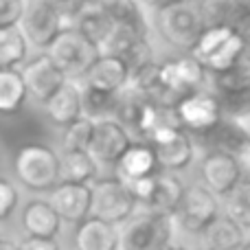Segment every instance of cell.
Masks as SVG:
<instances>
[{
  "label": "cell",
  "instance_id": "obj_1",
  "mask_svg": "<svg viewBox=\"0 0 250 250\" xmlns=\"http://www.w3.org/2000/svg\"><path fill=\"white\" fill-rule=\"evenodd\" d=\"M158 31L171 46L193 51L198 40L208 29V18L202 0H180L156 13Z\"/></svg>",
  "mask_w": 250,
  "mask_h": 250
},
{
  "label": "cell",
  "instance_id": "obj_2",
  "mask_svg": "<svg viewBox=\"0 0 250 250\" xmlns=\"http://www.w3.org/2000/svg\"><path fill=\"white\" fill-rule=\"evenodd\" d=\"M195 57L207 66L211 75L224 73L246 55V42L242 33L230 24H208V29L198 40L193 51Z\"/></svg>",
  "mask_w": 250,
  "mask_h": 250
},
{
  "label": "cell",
  "instance_id": "obj_3",
  "mask_svg": "<svg viewBox=\"0 0 250 250\" xmlns=\"http://www.w3.org/2000/svg\"><path fill=\"white\" fill-rule=\"evenodd\" d=\"M16 176L31 191H51L62 182V156L46 145H24L13 160Z\"/></svg>",
  "mask_w": 250,
  "mask_h": 250
},
{
  "label": "cell",
  "instance_id": "obj_4",
  "mask_svg": "<svg viewBox=\"0 0 250 250\" xmlns=\"http://www.w3.org/2000/svg\"><path fill=\"white\" fill-rule=\"evenodd\" d=\"M173 237V215L145 213L132 215L121 229V250H167Z\"/></svg>",
  "mask_w": 250,
  "mask_h": 250
},
{
  "label": "cell",
  "instance_id": "obj_5",
  "mask_svg": "<svg viewBox=\"0 0 250 250\" xmlns=\"http://www.w3.org/2000/svg\"><path fill=\"white\" fill-rule=\"evenodd\" d=\"M46 51L70 79L83 77L88 68L95 64V60L101 55V48L73 24L66 26Z\"/></svg>",
  "mask_w": 250,
  "mask_h": 250
},
{
  "label": "cell",
  "instance_id": "obj_6",
  "mask_svg": "<svg viewBox=\"0 0 250 250\" xmlns=\"http://www.w3.org/2000/svg\"><path fill=\"white\" fill-rule=\"evenodd\" d=\"M182 127L185 125L176 114L149 134L151 147L156 149L158 163L165 171H182L193 163V143Z\"/></svg>",
  "mask_w": 250,
  "mask_h": 250
},
{
  "label": "cell",
  "instance_id": "obj_7",
  "mask_svg": "<svg viewBox=\"0 0 250 250\" xmlns=\"http://www.w3.org/2000/svg\"><path fill=\"white\" fill-rule=\"evenodd\" d=\"M95 189V202H92V215L101 217L112 224H125L134 215L138 200L132 195L127 185L121 178H105L92 185Z\"/></svg>",
  "mask_w": 250,
  "mask_h": 250
},
{
  "label": "cell",
  "instance_id": "obj_8",
  "mask_svg": "<svg viewBox=\"0 0 250 250\" xmlns=\"http://www.w3.org/2000/svg\"><path fill=\"white\" fill-rule=\"evenodd\" d=\"M244 165L239 163L237 154L229 149H217L204 156L200 173L202 180L217 198H226L239 182L244 180Z\"/></svg>",
  "mask_w": 250,
  "mask_h": 250
},
{
  "label": "cell",
  "instance_id": "obj_9",
  "mask_svg": "<svg viewBox=\"0 0 250 250\" xmlns=\"http://www.w3.org/2000/svg\"><path fill=\"white\" fill-rule=\"evenodd\" d=\"M220 215V204H217V195L204 187H189L185 191L182 204L178 208V222L185 226L189 233L202 235L213 222Z\"/></svg>",
  "mask_w": 250,
  "mask_h": 250
},
{
  "label": "cell",
  "instance_id": "obj_10",
  "mask_svg": "<svg viewBox=\"0 0 250 250\" xmlns=\"http://www.w3.org/2000/svg\"><path fill=\"white\" fill-rule=\"evenodd\" d=\"M66 24L68 20L57 9H53L44 0H33L29 2L26 16L20 26L35 48H48L57 40V35L66 29Z\"/></svg>",
  "mask_w": 250,
  "mask_h": 250
},
{
  "label": "cell",
  "instance_id": "obj_11",
  "mask_svg": "<svg viewBox=\"0 0 250 250\" xmlns=\"http://www.w3.org/2000/svg\"><path fill=\"white\" fill-rule=\"evenodd\" d=\"M129 145H132V138L127 134V127L117 117L97 119L95 138L90 143V154L97 158V163L105 165V167L110 165L117 167L123 154L129 149Z\"/></svg>",
  "mask_w": 250,
  "mask_h": 250
},
{
  "label": "cell",
  "instance_id": "obj_12",
  "mask_svg": "<svg viewBox=\"0 0 250 250\" xmlns=\"http://www.w3.org/2000/svg\"><path fill=\"white\" fill-rule=\"evenodd\" d=\"M176 112L180 123L187 129L198 134H207L211 129H215L222 119L220 101L213 95H208V92H198V90L182 97L180 104L176 105Z\"/></svg>",
  "mask_w": 250,
  "mask_h": 250
},
{
  "label": "cell",
  "instance_id": "obj_13",
  "mask_svg": "<svg viewBox=\"0 0 250 250\" xmlns=\"http://www.w3.org/2000/svg\"><path fill=\"white\" fill-rule=\"evenodd\" d=\"M22 73H24L29 92L38 101H42V104H46V101L70 79L68 75L55 64V60H53L48 53L33 57V60L22 68Z\"/></svg>",
  "mask_w": 250,
  "mask_h": 250
},
{
  "label": "cell",
  "instance_id": "obj_14",
  "mask_svg": "<svg viewBox=\"0 0 250 250\" xmlns=\"http://www.w3.org/2000/svg\"><path fill=\"white\" fill-rule=\"evenodd\" d=\"M83 79H86V86L119 95L132 82V68L123 57L112 55V53H101L95 64L88 68V73L83 75Z\"/></svg>",
  "mask_w": 250,
  "mask_h": 250
},
{
  "label": "cell",
  "instance_id": "obj_15",
  "mask_svg": "<svg viewBox=\"0 0 250 250\" xmlns=\"http://www.w3.org/2000/svg\"><path fill=\"white\" fill-rule=\"evenodd\" d=\"M53 207L60 211L64 222L82 224L92 215L95 189L92 185H77V182H60L51 193Z\"/></svg>",
  "mask_w": 250,
  "mask_h": 250
},
{
  "label": "cell",
  "instance_id": "obj_16",
  "mask_svg": "<svg viewBox=\"0 0 250 250\" xmlns=\"http://www.w3.org/2000/svg\"><path fill=\"white\" fill-rule=\"evenodd\" d=\"M101 53H112V55L123 57L132 70L154 62L149 35H143L138 31L127 29V26H119V24L114 29V33L108 38V42L101 46Z\"/></svg>",
  "mask_w": 250,
  "mask_h": 250
},
{
  "label": "cell",
  "instance_id": "obj_17",
  "mask_svg": "<svg viewBox=\"0 0 250 250\" xmlns=\"http://www.w3.org/2000/svg\"><path fill=\"white\" fill-rule=\"evenodd\" d=\"M70 24L77 26V29L82 31L88 40H92L99 48L108 42V38L114 33V29H117V22H114V18L110 16V11L105 9L104 0H86Z\"/></svg>",
  "mask_w": 250,
  "mask_h": 250
},
{
  "label": "cell",
  "instance_id": "obj_18",
  "mask_svg": "<svg viewBox=\"0 0 250 250\" xmlns=\"http://www.w3.org/2000/svg\"><path fill=\"white\" fill-rule=\"evenodd\" d=\"M46 114L55 125L68 127L86 114L83 110V88L75 79H68L51 99L46 101Z\"/></svg>",
  "mask_w": 250,
  "mask_h": 250
},
{
  "label": "cell",
  "instance_id": "obj_19",
  "mask_svg": "<svg viewBox=\"0 0 250 250\" xmlns=\"http://www.w3.org/2000/svg\"><path fill=\"white\" fill-rule=\"evenodd\" d=\"M77 250H121V230L117 224L105 222L101 217L90 215L79 224L75 233Z\"/></svg>",
  "mask_w": 250,
  "mask_h": 250
},
{
  "label": "cell",
  "instance_id": "obj_20",
  "mask_svg": "<svg viewBox=\"0 0 250 250\" xmlns=\"http://www.w3.org/2000/svg\"><path fill=\"white\" fill-rule=\"evenodd\" d=\"M64 217L51 200H31L22 211V226L31 237H57Z\"/></svg>",
  "mask_w": 250,
  "mask_h": 250
},
{
  "label": "cell",
  "instance_id": "obj_21",
  "mask_svg": "<svg viewBox=\"0 0 250 250\" xmlns=\"http://www.w3.org/2000/svg\"><path fill=\"white\" fill-rule=\"evenodd\" d=\"M246 244V229L235 217L217 215V220L202 233L204 250H242Z\"/></svg>",
  "mask_w": 250,
  "mask_h": 250
},
{
  "label": "cell",
  "instance_id": "obj_22",
  "mask_svg": "<svg viewBox=\"0 0 250 250\" xmlns=\"http://www.w3.org/2000/svg\"><path fill=\"white\" fill-rule=\"evenodd\" d=\"M185 185L178 176H173L171 171L156 173V189L154 195L149 198V202L145 204L149 211L165 213V215H178V208L185 198Z\"/></svg>",
  "mask_w": 250,
  "mask_h": 250
},
{
  "label": "cell",
  "instance_id": "obj_23",
  "mask_svg": "<svg viewBox=\"0 0 250 250\" xmlns=\"http://www.w3.org/2000/svg\"><path fill=\"white\" fill-rule=\"evenodd\" d=\"M160 169L156 149L143 143H132L129 149L123 154V158L117 165V173L121 180H132V178L143 176H156Z\"/></svg>",
  "mask_w": 250,
  "mask_h": 250
},
{
  "label": "cell",
  "instance_id": "obj_24",
  "mask_svg": "<svg viewBox=\"0 0 250 250\" xmlns=\"http://www.w3.org/2000/svg\"><path fill=\"white\" fill-rule=\"evenodd\" d=\"M99 163L90 149H68L62 154V182L92 185L97 178Z\"/></svg>",
  "mask_w": 250,
  "mask_h": 250
},
{
  "label": "cell",
  "instance_id": "obj_25",
  "mask_svg": "<svg viewBox=\"0 0 250 250\" xmlns=\"http://www.w3.org/2000/svg\"><path fill=\"white\" fill-rule=\"evenodd\" d=\"M29 86H26L24 73L18 68H2L0 70V110L2 114H13L24 105L29 97Z\"/></svg>",
  "mask_w": 250,
  "mask_h": 250
},
{
  "label": "cell",
  "instance_id": "obj_26",
  "mask_svg": "<svg viewBox=\"0 0 250 250\" xmlns=\"http://www.w3.org/2000/svg\"><path fill=\"white\" fill-rule=\"evenodd\" d=\"M104 4L119 26H127L143 35H149V20L145 16L143 0H104Z\"/></svg>",
  "mask_w": 250,
  "mask_h": 250
},
{
  "label": "cell",
  "instance_id": "obj_27",
  "mask_svg": "<svg viewBox=\"0 0 250 250\" xmlns=\"http://www.w3.org/2000/svg\"><path fill=\"white\" fill-rule=\"evenodd\" d=\"M215 88L226 97H246L250 95V53L242 57L235 66L224 73L213 75Z\"/></svg>",
  "mask_w": 250,
  "mask_h": 250
},
{
  "label": "cell",
  "instance_id": "obj_28",
  "mask_svg": "<svg viewBox=\"0 0 250 250\" xmlns=\"http://www.w3.org/2000/svg\"><path fill=\"white\" fill-rule=\"evenodd\" d=\"M29 44V38L20 24L0 29V68H18L26 60Z\"/></svg>",
  "mask_w": 250,
  "mask_h": 250
},
{
  "label": "cell",
  "instance_id": "obj_29",
  "mask_svg": "<svg viewBox=\"0 0 250 250\" xmlns=\"http://www.w3.org/2000/svg\"><path fill=\"white\" fill-rule=\"evenodd\" d=\"M208 24L237 26L250 16V0H202Z\"/></svg>",
  "mask_w": 250,
  "mask_h": 250
},
{
  "label": "cell",
  "instance_id": "obj_30",
  "mask_svg": "<svg viewBox=\"0 0 250 250\" xmlns=\"http://www.w3.org/2000/svg\"><path fill=\"white\" fill-rule=\"evenodd\" d=\"M149 97L145 92H141L138 88H134L129 83L125 90L119 92L117 97V110H114V117L121 121L125 127H134L138 129V123H141L143 110H145Z\"/></svg>",
  "mask_w": 250,
  "mask_h": 250
},
{
  "label": "cell",
  "instance_id": "obj_31",
  "mask_svg": "<svg viewBox=\"0 0 250 250\" xmlns=\"http://www.w3.org/2000/svg\"><path fill=\"white\" fill-rule=\"evenodd\" d=\"M95 127H97V119L88 117V114H83L82 119L70 123L68 127H64V136H62V147H64V151L90 149V143H92V138H95Z\"/></svg>",
  "mask_w": 250,
  "mask_h": 250
},
{
  "label": "cell",
  "instance_id": "obj_32",
  "mask_svg": "<svg viewBox=\"0 0 250 250\" xmlns=\"http://www.w3.org/2000/svg\"><path fill=\"white\" fill-rule=\"evenodd\" d=\"M224 200L226 213L235 217L244 229H250V178H244Z\"/></svg>",
  "mask_w": 250,
  "mask_h": 250
},
{
  "label": "cell",
  "instance_id": "obj_33",
  "mask_svg": "<svg viewBox=\"0 0 250 250\" xmlns=\"http://www.w3.org/2000/svg\"><path fill=\"white\" fill-rule=\"evenodd\" d=\"M117 97L119 95L97 90V88H90L83 83V110L92 119H104L108 114H114V110H117Z\"/></svg>",
  "mask_w": 250,
  "mask_h": 250
},
{
  "label": "cell",
  "instance_id": "obj_34",
  "mask_svg": "<svg viewBox=\"0 0 250 250\" xmlns=\"http://www.w3.org/2000/svg\"><path fill=\"white\" fill-rule=\"evenodd\" d=\"M29 9V0H0V29L22 24Z\"/></svg>",
  "mask_w": 250,
  "mask_h": 250
},
{
  "label": "cell",
  "instance_id": "obj_35",
  "mask_svg": "<svg viewBox=\"0 0 250 250\" xmlns=\"http://www.w3.org/2000/svg\"><path fill=\"white\" fill-rule=\"evenodd\" d=\"M18 198H20V193H18L16 185H13L9 178H2V180H0V217H2V220H9L11 213L16 211Z\"/></svg>",
  "mask_w": 250,
  "mask_h": 250
},
{
  "label": "cell",
  "instance_id": "obj_36",
  "mask_svg": "<svg viewBox=\"0 0 250 250\" xmlns=\"http://www.w3.org/2000/svg\"><path fill=\"white\" fill-rule=\"evenodd\" d=\"M127 185V189L132 191V195L141 204H147L149 198L154 195L156 189V176H143V178H132V180H123Z\"/></svg>",
  "mask_w": 250,
  "mask_h": 250
},
{
  "label": "cell",
  "instance_id": "obj_37",
  "mask_svg": "<svg viewBox=\"0 0 250 250\" xmlns=\"http://www.w3.org/2000/svg\"><path fill=\"white\" fill-rule=\"evenodd\" d=\"M44 2H48L53 9H57V11H60L66 20L73 22V18L79 13V9L83 7V2H86V0H44Z\"/></svg>",
  "mask_w": 250,
  "mask_h": 250
},
{
  "label": "cell",
  "instance_id": "obj_38",
  "mask_svg": "<svg viewBox=\"0 0 250 250\" xmlns=\"http://www.w3.org/2000/svg\"><path fill=\"white\" fill-rule=\"evenodd\" d=\"M20 250H60L55 237H31L20 244Z\"/></svg>",
  "mask_w": 250,
  "mask_h": 250
},
{
  "label": "cell",
  "instance_id": "obj_39",
  "mask_svg": "<svg viewBox=\"0 0 250 250\" xmlns=\"http://www.w3.org/2000/svg\"><path fill=\"white\" fill-rule=\"evenodd\" d=\"M230 123H233V127L237 129L244 138H250V110H239V112H235L233 117H230Z\"/></svg>",
  "mask_w": 250,
  "mask_h": 250
},
{
  "label": "cell",
  "instance_id": "obj_40",
  "mask_svg": "<svg viewBox=\"0 0 250 250\" xmlns=\"http://www.w3.org/2000/svg\"><path fill=\"white\" fill-rule=\"evenodd\" d=\"M235 154H237L239 163L244 165V169L246 171H250V138H244V141H239L237 145L233 147Z\"/></svg>",
  "mask_w": 250,
  "mask_h": 250
},
{
  "label": "cell",
  "instance_id": "obj_41",
  "mask_svg": "<svg viewBox=\"0 0 250 250\" xmlns=\"http://www.w3.org/2000/svg\"><path fill=\"white\" fill-rule=\"evenodd\" d=\"M176 2H180V0H143V4L149 7V9H154L156 13L163 11V9H167V7H171V4H176Z\"/></svg>",
  "mask_w": 250,
  "mask_h": 250
},
{
  "label": "cell",
  "instance_id": "obj_42",
  "mask_svg": "<svg viewBox=\"0 0 250 250\" xmlns=\"http://www.w3.org/2000/svg\"><path fill=\"white\" fill-rule=\"evenodd\" d=\"M235 29H237L239 33H242L244 42H246V51L250 53V16H248V18H246V20H244V22H239V24L235 26Z\"/></svg>",
  "mask_w": 250,
  "mask_h": 250
},
{
  "label": "cell",
  "instance_id": "obj_43",
  "mask_svg": "<svg viewBox=\"0 0 250 250\" xmlns=\"http://www.w3.org/2000/svg\"><path fill=\"white\" fill-rule=\"evenodd\" d=\"M0 250H20V246L13 244L11 239H2V242H0Z\"/></svg>",
  "mask_w": 250,
  "mask_h": 250
},
{
  "label": "cell",
  "instance_id": "obj_44",
  "mask_svg": "<svg viewBox=\"0 0 250 250\" xmlns=\"http://www.w3.org/2000/svg\"><path fill=\"white\" fill-rule=\"evenodd\" d=\"M167 250H189V248H187V246H173V244H171Z\"/></svg>",
  "mask_w": 250,
  "mask_h": 250
},
{
  "label": "cell",
  "instance_id": "obj_45",
  "mask_svg": "<svg viewBox=\"0 0 250 250\" xmlns=\"http://www.w3.org/2000/svg\"><path fill=\"white\" fill-rule=\"evenodd\" d=\"M242 250H250V242H246V244H244V246H242Z\"/></svg>",
  "mask_w": 250,
  "mask_h": 250
}]
</instances>
